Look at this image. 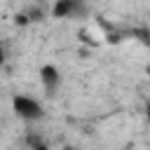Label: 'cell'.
Segmentation results:
<instances>
[{"label":"cell","mask_w":150,"mask_h":150,"mask_svg":"<svg viewBox=\"0 0 150 150\" xmlns=\"http://www.w3.org/2000/svg\"><path fill=\"white\" fill-rule=\"evenodd\" d=\"M12 110H14V115L19 117V120H23V122H40L42 117H45V108L35 101V98H30V96H14L12 98Z\"/></svg>","instance_id":"6da1fadb"},{"label":"cell","mask_w":150,"mask_h":150,"mask_svg":"<svg viewBox=\"0 0 150 150\" xmlns=\"http://www.w3.org/2000/svg\"><path fill=\"white\" fill-rule=\"evenodd\" d=\"M82 12H84V0H56L52 7L54 19H68V16H77Z\"/></svg>","instance_id":"7a4b0ae2"},{"label":"cell","mask_w":150,"mask_h":150,"mask_svg":"<svg viewBox=\"0 0 150 150\" xmlns=\"http://www.w3.org/2000/svg\"><path fill=\"white\" fill-rule=\"evenodd\" d=\"M40 82H42V87H45L47 96H54V94H56V89L61 87V73H59V68H56V66H52V63L42 66V68H40Z\"/></svg>","instance_id":"3957f363"},{"label":"cell","mask_w":150,"mask_h":150,"mask_svg":"<svg viewBox=\"0 0 150 150\" xmlns=\"http://www.w3.org/2000/svg\"><path fill=\"white\" fill-rule=\"evenodd\" d=\"M2 61H5V49H2V42H0V66H2Z\"/></svg>","instance_id":"277c9868"},{"label":"cell","mask_w":150,"mask_h":150,"mask_svg":"<svg viewBox=\"0 0 150 150\" xmlns=\"http://www.w3.org/2000/svg\"><path fill=\"white\" fill-rule=\"evenodd\" d=\"M145 110H148V117H150V101H148V105H145Z\"/></svg>","instance_id":"5b68a950"}]
</instances>
